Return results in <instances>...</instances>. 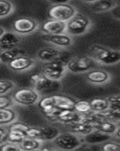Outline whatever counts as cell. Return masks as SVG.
<instances>
[{"label": "cell", "mask_w": 120, "mask_h": 151, "mask_svg": "<svg viewBox=\"0 0 120 151\" xmlns=\"http://www.w3.org/2000/svg\"><path fill=\"white\" fill-rule=\"evenodd\" d=\"M42 40L47 43L54 45L57 47L67 48L72 45L73 41L69 35L65 34H44L41 37Z\"/></svg>", "instance_id": "12"}, {"label": "cell", "mask_w": 120, "mask_h": 151, "mask_svg": "<svg viewBox=\"0 0 120 151\" xmlns=\"http://www.w3.org/2000/svg\"><path fill=\"white\" fill-rule=\"evenodd\" d=\"M90 124H91L93 128L96 130L101 131L103 133L108 134H114L116 131L117 124L113 122L110 121H92L90 120Z\"/></svg>", "instance_id": "21"}, {"label": "cell", "mask_w": 120, "mask_h": 151, "mask_svg": "<svg viewBox=\"0 0 120 151\" xmlns=\"http://www.w3.org/2000/svg\"><path fill=\"white\" fill-rule=\"evenodd\" d=\"M41 30L47 34H65L66 32V22L50 18L42 24Z\"/></svg>", "instance_id": "13"}, {"label": "cell", "mask_w": 120, "mask_h": 151, "mask_svg": "<svg viewBox=\"0 0 120 151\" xmlns=\"http://www.w3.org/2000/svg\"><path fill=\"white\" fill-rule=\"evenodd\" d=\"M5 32H6V30H5V28H4V27H2V26H0V38H1V37H2V36L5 34Z\"/></svg>", "instance_id": "41"}, {"label": "cell", "mask_w": 120, "mask_h": 151, "mask_svg": "<svg viewBox=\"0 0 120 151\" xmlns=\"http://www.w3.org/2000/svg\"><path fill=\"white\" fill-rule=\"evenodd\" d=\"M110 106H120V95L113 96L108 99Z\"/></svg>", "instance_id": "37"}, {"label": "cell", "mask_w": 120, "mask_h": 151, "mask_svg": "<svg viewBox=\"0 0 120 151\" xmlns=\"http://www.w3.org/2000/svg\"><path fill=\"white\" fill-rule=\"evenodd\" d=\"M94 59L87 56L71 59L66 63V69L72 73L88 72L94 65Z\"/></svg>", "instance_id": "9"}, {"label": "cell", "mask_w": 120, "mask_h": 151, "mask_svg": "<svg viewBox=\"0 0 120 151\" xmlns=\"http://www.w3.org/2000/svg\"><path fill=\"white\" fill-rule=\"evenodd\" d=\"M73 109L80 114H86L91 111V107L90 102L86 100H79L75 103Z\"/></svg>", "instance_id": "29"}, {"label": "cell", "mask_w": 120, "mask_h": 151, "mask_svg": "<svg viewBox=\"0 0 120 151\" xmlns=\"http://www.w3.org/2000/svg\"><path fill=\"white\" fill-rule=\"evenodd\" d=\"M101 150L103 151H120V144L107 140L103 143Z\"/></svg>", "instance_id": "33"}, {"label": "cell", "mask_w": 120, "mask_h": 151, "mask_svg": "<svg viewBox=\"0 0 120 151\" xmlns=\"http://www.w3.org/2000/svg\"><path fill=\"white\" fill-rule=\"evenodd\" d=\"M87 78L88 80L92 84H101L109 81V75L107 71L104 70H90L88 71Z\"/></svg>", "instance_id": "19"}, {"label": "cell", "mask_w": 120, "mask_h": 151, "mask_svg": "<svg viewBox=\"0 0 120 151\" xmlns=\"http://www.w3.org/2000/svg\"><path fill=\"white\" fill-rule=\"evenodd\" d=\"M16 118V112L11 108L0 109V125L11 124Z\"/></svg>", "instance_id": "25"}, {"label": "cell", "mask_w": 120, "mask_h": 151, "mask_svg": "<svg viewBox=\"0 0 120 151\" xmlns=\"http://www.w3.org/2000/svg\"><path fill=\"white\" fill-rule=\"evenodd\" d=\"M56 119L63 123H77L84 121V118L74 109H63L59 111Z\"/></svg>", "instance_id": "16"}, {"label": "cell", "mask_w": 120, "mask_h": 151, "mask_svg": "<svg viewBox=\"0 0 120 151\" xmlns=\"http://www.w3.org/2000/svg\"><path fill=\"white\" fill-rule=\"evenodd\" d=\"M7 137V133L2 128H0V143L3 141L4 139H6Z\"/></svg>", "instance_id": "38"}, {"label": "cell", "mask_w": 120, "mask_h": 151, "mask_svg": "<svg viewBox=\"0 0 120 151\" xmlns=\"http://www.w3.org/2000/svg\"><path fill=\"white\" fill-rule=\"evenodd\" d=\"M13 100L6 95H0V109L10 108L13 104Z\"/></svg>", "instance_id": "34"}, {"label": "cell", "mask_w": 120, "mask_h": 151, "mask_svg": "<svg viewBox=\"0 0 120 151\" xmlns=\"http://www.w3.org/2000/svg\"><path fill=\"white\" fill-rule=\"evenodd\" d=\"M15 84L10 80H0V95H6L12 91Z\"/></svg>", "instance_id": "31"}, {"label": "cell", "mask_w": 120, "mask_h": 151, "mask_svg": "<svg viewBox=\"0 0 120 151\" xmlns=\"http://www.w3.org/2000/svg\"><path fill=\"white\" fill-rule=\"evenodd\" d=\"M50 2L55 4H64V3H68L71 0H49Z\"/></svg>", "instance_id": "39"}, {"label": "cell", "mask_w": 120, "mask_h": 151, "mask_svg": "<svg viewBox=\"0 0 120 151\" xmlns=\"http://www.w3.org/2000/svg\"><path fill=\"white\" fill-rule=\"evenodd\" d=\"M0 150L2 151H20L22 150L19 144L9 142L8 141L6 144H3L0 146Z\"/></svg>", "instance_id": "32"}, {"label": "cell", "mask_w": 120, "mask_h": 151, "mask_svg": "<svg viewBox=\"0 0 120 151\" xmlns=\"http://www.w3.org/2000/svg\"><path fill=\"white\" fill-rule=\"evenodd\" d=\"M24 53V51L22 50L14 47V48L5 50L0 52V61L4 63H9L10 61L14 59V58L22 55Z\"/></svg>", "instance_id": "23"}, {"label": "cell", "mask_w": 120, "mask_h": 151, "mask_svg": "<svg viewBox=\"0 0 120 151\" xmlns=\"http://www.w3.org/2000/svg\"><path fill=\"white\" fill-rule=\"evenodd\" d=\"M110 138H111V135L110 134L103 133V132L98 131V130H96V131L93 130L90 133L84 135V140L87 144H97L106 142Z\"/></svg>", "instance_id": "18"}, {"label": "cell", "mask_w": 120, "mask_h": 151, "mask_svg": "<svg viewBox=\"0 0 120 151\" xmlns=\"http://www.w3.org/2000/svg\"><path fill=\"white\" fill-rule=\"evenodd\" d=\"M91 110L94 111L98 113L106 112L109 109L110 104L109 100L106 99H102V98H97L90 102Z\"/></svg>", "instance_id": "26"}, {"label": "cell", "mask_w": 120, "mask_h": 151, "mask_svg": "<svg viewBox=\"0 0 120 151\" xmlns=\"http://www.w3.org/2000/svg\"><path fill=\"white\" fill-rule=\"evenodd\" d=\"M20 42V37L15 32H5L0 38V47L3 50L16 47Z\"/></svg>", "instance_id": "17"}, {"label": "cell", "mask_w": 120, "mask_h": 151, "mask_svg": "<svg viewBox=\"0 0 120 151\" xmlns=\"http://www.w3.org/2000/svg\"><path fill=\"white\" fill-rule=\"evenodd\" d=\"M60 134V130L55 126L32 127L27 131V136L37 139L41 142L52 141Z\"/></svg>", "instance_id": "3"}, {"label": "cell", "mask_w": 120, "mask_h": 151, "mask_svg": "<svg viewBox=\"0 0 120 151\" xmlns=\"http://www.w3.org/2000/svg\"><path fill=\"white\" fill-rule=\"evenodd\" d=\"M93 130V128L91 124L88 123V122H85L84 121L75 123V124L72 126V132L78 135H86L87 134L92 132Z\"/></svg>", "instance_id": "27"}, {"label": "cell", "mask_w": 120, "mask_h": 151, "mask_svg": "<svg viewBox=\"0 0 120 151\" xmlns=\"http://www.w3.org/2000/svg\"><path fill=\"white\" fill-rule=\"evenodd\" d=\"M19 144L22 150L27 151L38 150H40L42 147V142L40 140L28 137V136L24 139Z\"/></svg>", "instance_id": "24"}, {"label": "cell", "mask_w": 120, "mask_h": 151, "mask_svg": "<svg viewBox=\"0 0 120 151\" xmlns=\"http://www.w3.org/2000/svg\"><path fill=\"white\" fill-rule=\"evenodd\" d=\"M108 114L113 119L120 120V106H110L108 109Z\"/></svg>", "instance_id": "35"}, {"label": "cell", "mask_w": 120, "mask_h": 151, "mask_svg": "<svg viewBox=\"0 0 120 151\" xmlns=\"http://www.w3.org/2000/svg\"><path fill=\"white\" fill-rule=\"evenodd\" d=\"M66 63L63 61L56 60L48 62L43 68V75L54 81H60L66 71Z\"/></svg>", "instance_id": "8"}, {"label": "cell", "mask_w": 120, "mask_h": 151, "mask_svg": "<svg viewBox=\"0 0 120 151\" xmlns=\"http://www.w3.org/2000/svg\"><path fill=\"white\" fill-rule=\"evenodd\" d=\"M110 12L114 18L120 20V4L113 6V9L110 10Z\"/></svg>", "instance_id": "36"}, {"label": "cell", "mask_w": 120, "mask_h": 151, "mask_svg": "<svg viewBox=\"0 0 120 151\" xmlns=\"http://www.w3.org/2000/svg\"><path fill=\"white\" fill-rule=\"evenodd\" d=\"M56 148L63 150H73L79 147L81 140L78 135L75 133H61L52 140Z\"/></svg>", "instance_id": "2"}, {"label": "cell", "mask_w": 120, "mask_h": 151, "mask_svg": "<svg viewBox=\"0 0 120 151\" xmlns=\"http://www.w3.org/2000/svg\"><path fill=\"white\" fill-rule=\"evenodd\" d=\"M30 80L36 91L40 92L50 93L58 91L61 87V84L59 81H54L48 78L43 74H34L31 75Z\"/></svg>", "instance_id": "1"}, {"label": "cell", "mask_w": 120, "mask_h": 151, "mask_svg": "<svg viewBox=\"0 0 120 151\" xmlns=\"http://www.w3.org/2000/svg\"><path fill=\"white\" fill-rule=\"evenodd\" d=\"M114 6V2L111 0H98L92 4V9L97 12H103L110 11Z\"/></svg>", "instance_id": "28"}, {"label": "cell", "mask_w": 120, "mask_h": 151, "mask_svg": "<svg viewBox=\"0 0 120 151\" xmlns=\"http://www.w3.org/2000/svg\"><path fill=\"white\" fill-rule=\"evenodd\" d=\"M77 14L76 9L68 3L55 4L49 9V16L52 19L67 22Z\"/></svg>", "instance_id": "4"}, {"label": "cell", "mask_w": 120, "mask_h": 151, "mask_svg": "<svg viewBox=\"0 0 120 151\" xmlns=\"http://www.w3.org/2000/svg\"><path fill=\"white\" fill-rule=\"evenodd\" d=\"M35 65L34 59L25 56V55H19L14 58L8 63L9 68L14 71H24L28 70Z\"/></svg>", "instance_id": "15"}, {"label": "cell", "mask_w": 120, "mask_h": 151, "mask_svg": "<svg viewBox=\"0 0 120 151\" xmlns=\"http://www.w3.org/2000/svg\"><path fill=\"white\" fill-rule=\"evenodd\" d=\"M38 107L41 110V112L47 117L56 118L58 113L59 112L60 109L56 108L54 104L53 99L52 96H47L40 98L39 101L37 102Z\"/></svg>", "instance_id": "14"}, {"label": "cell", "mask_w": 120, "mask_h": 151, "mask_svg": "<svg viewBox=\"0 0 120 151\" xmlns=\"http://www.w3.org/2000/svg\"><path fill=\"white\" fill-rule=\"evenodd\" d=\"M12 100L19 105L32 106L39 101L40 95L36 90L24 87L14 91Z\"/></svg>", "instance_id": "5"}, {"label": "cell", "mask_w": 120, "mask_h": 151, "mask_svg": "<svg viewBox=\"0 0 120 151\" xmlns=\"http://www.w3.org/2000/svg\"><path fill=\"white\" fill-rule=\"evenodd\" d=\"M90 26L89 18L83 15H75L66 22V32L71 35H81L88 31Z\"/></svg>", "instance_id": "7"}, {"label": "cell", "mask_w": 120, "mask_h": 151, "mask_svg": "<svg viewBox=\"0 0 120 151\" xmlns=\"http://www.w3.org/2000/svg\"><path fill=\"white\" fill-rule=\"evenodd\" d=\"M61 53L57 49L52 47H46L40 50L37 52V59L43 62H50L56 60L60 57Z\"/></svg>", "instance_id": "20"}, {"label": "cell", "mask_w": 120, "mask_h": 151, "mask_svg": "<svg viewBox=\"0 0 120 151\" xmlns=\"http://www.w3.org/2000/svg\"><path fill=\"white\" fill-rule=\"evenodd\" d=\"M29 128L30 127L24 123L12 122L9 126L6 139L9 142L20 144L27 137V131Z\"/></svg>", "instance_id": "10"}, {"label": "cell", "mask_w": 120, "mask_h": 151, "mask_svg": "<svg viewBox=\"0 0 120 151\" xmlns=\"http://www.w3.org/2000/svg\"><path fill=\"white\" fill-rule=\"evenodd\" d=\"M114 134L116 135V137L117 138L120 139V127H118V128H117L116 131Z\"/></svg>", "instance_id": "40"}, {"label": "cell", "mask_w": 120, "mask_h": 151, "mask_svg": "<svg viewBox=\"0 0 120 151\" xmlns=\"http://www.w3.org/2000/svg\"><path fill=\"white\" fill-rule=\"evenodd\" d=\"M92 52L95 59L103 65H114L120 62V51L109 50L101 46H93Z\"/></svg>", "instance_id": "6"}, {"label": "cell", "mask_w": 120, "mask_h": 151, "mask_svg": "<svg viewBox=\"0 0 120 151\" xmlns=\"http://www.w3.org/2000/svg\"><path fill=\"white\" fill-rule=\"evenodd\" d=\"M13 11V6L8 0H0V18L6 17Z\"/></svg>", "instance_id": "30"}, {"label": "cell", "mask_w": 120, "mask_h": 151, "mask_svg": "<svg viewBox=\"0 0 120 151\" xmlns=\"http://www.w3.org/2000/svg\"><path fill=\"white\" fill-rule=\"evenodd\" d=\"M52 99H53L55 106L59 109H60V110H63V109H73L74 105H75V102L74 101L72 98L59 94L52 95Z\"/></svg>", "instance_id": "22"}, {"label": "cell", "mask_w": 120, "mask_h": 151, "mask_svg": "<svg viewBox=\"0 0 120 151\" xmlns=\"http://www.w3.org/2000/svg\"><path fill=\"white\" fill-rule=\"evenodd\" d=\"M37 23L34 19L29 18H21L15 20L13 23V30L18 34H29L37 28Z\"/></svg>", "instance_id": "11"}, {"label": "cell", "mask_w": 120, "mask_h": 151, "mask_svg": "<svg viewBox=\"0 0 120 151\" xmlns=\"http://www.w3.org/2000/svg\"><path fill=\"white\" fill-rule=\"evenodd\" d=\"M82 1H84V2H88V3H94V2H96L97 1H98V0H82Z\"/></svg>", "instance_id": "42"}]
</instances>
